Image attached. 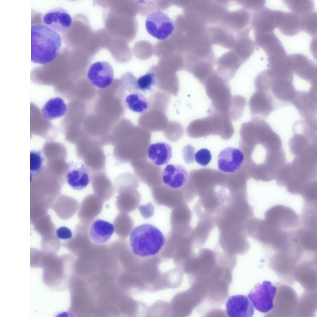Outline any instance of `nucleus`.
Instances as JSON below:
<instances>
[{"label": "nucleus", "mask_w": 317, "mask_h": 317, "mask_svg": "<svg viewBox=\"0 0 317 317\" xmlns=\"http://www.w3.org/2000/svg\"><path fill=\"white\" fill-rule=\"evenodd\" d=\"M152 196L157 205L172 209L184 202L182 189H174L162 184L151 188Z\"/></svg>", "instance_id": "obj_17"}, {"label": "nucleus", "mask_w": 317, "mask_h": 317, "mask_svg": "<svg viewBox=\"0 0 317 317\" xmlns=\"http://www.w3.org/2000/svg\"><path fill=\"white\" fill-rule=\"evenodd\" d=\"M317 13L315 11L300 16L302 31L315 38L317 33Z\"/></svg>", "instance_id": "obj_40"}, {"label": "nucleus", "mask_w": 317, "mask_h": 317, "mask_svg": "<svg viewBox=\"0 0 317 317\" xmlns=\"http://www.w3.org/2000/svg\"><path fill=\"white\" fill-rule=\"evenodd\" d=\"M165 113L161 110L149 108L139 118V126L149 132L164 131L169 122Z\"/></svg>", "instance_id": "obj_23"}, {"label": "nucleus", "mask_w": 317, "mask_h": 317, "mask_svg": "<svg viewBox=\"0 0 317 317\" xmlns=\"http://www.w3.org/2000/svg\"><path fill=\"white\" fill-rule=\"evenodd\" d=\"M65 257L55 253L37 251L33 260V267L43 269L42 279L44 284L51 289L62 291L66 286Z\"/></svg>", "instance_id": "obj_5"}, {"label": "nucleus", "mask_w": 317, "mask_h": 317, "mask_svg": "<svg viewBox=\"0 0 317 317\" xmlns=\"http://www.w3.org/2000/svg\"><path fill=\"white\" fill-rule=\"evenodd\" d=\"M90 182L94 193L103 202L109 200L114 195V186L105 172L91 173Z\"/></svg>", "instance_id": "obj_25"}, {"label": "nucleus", "mask_w": 317, "mask_h": 317, "mask_svg": "<svg viewBox=\"0 0 317 317\" xmlns=\"http://www.w3.org/2000/svg\"><path fill=\"white\" fill-rule=\"evenodd\" d=\"M44 24L58 33H64L71 26L72 18L64 9L57 7L51 9L44 15Z\"/></svg>", "instance_id": "obj_22"}, {"label": "nucleus", "mask_w": 317, "mask_h": 317, "mask_svg": "<svg viewBox=\"0 0 317 317\" xmlns=\"http://www.w3.org/2000/svg\"><path fill=\"white\" fill-rule=\"evenodd\" d=\"M46 164L44 153L41 150L30 151V176L31 181L43 170Z\"/></svg>", "instance_id": "obj_36"}, {"label": "nucleus", "mask_w": 317, "mask_h": 317, "mask_svg": "<svg viewBox=\"0 0 317 317\" xmlns=\"http://www.w3.org/2000/svg\"><path fill=\"white\" fill-rule=\"evenodd\" d=\"M147 157L154 165L160 166L167 164L172 157V149L168 143L159 142L149 145Z\"/></svg>", "instance_id": "obj_30"}, {"label": "nucleus", "mask_w": 317, "mask_h": 317, "mask_svg": "<svg viewBox=\"0 0 317 317\" xmlns=\"http://www.w3.org/2000/svg\"><path fill=\"white\" fill-rule=\"evenodd\" d=\"M194 158L196 162L202 166H206L210 162L212 155L210 151L206 148H202L198 150L195 154Z\"/></svg>", "instance_id": "obj_45"}, {"label": "nucleus", "mask_w": 317, "mask_h": 317, "mask_svg": "<svg viewBox=\"0 0 317 317\" xmlns=\"http://www.w3.org/2000/svg\"><path fill=\"white\" fill-rule=\"evenodd\" d=\"M103 202L94 193L86 196L80 203L77 215L82 223L90 224L102 210Z\"/></svg>", "instance_id": "obj_20"}, {"label": "nucleus", "mask_w": 317, "mask_h": 317, "mask_svg": "<svg viewBox=\"0 0 317 317\" xmlns=\"http://www.w3.org/2000/svg\"><path fill=\"white\" fill-rule=\"evenodd\" d=\"M317 85H311L309 91H296L291 103L304 119H317Z\"/></svg>", "instance_id": "obj_10"}, {"label": "nucleus", "mask_w": 317, "mask_h": 317, "mask_svg": "<svg viewBox=\"0 0 317 317\" xmlns=\"http://www.w3.org/2000/svg\"><path fill=\"white\" fill-rule=\"evenodd\" d=\"M138 208L141 216L145 219H149L154 215V207L150 202L144 204H140Z\"/></svg>", "instance_id": "obj_46"}, {"label": "nucleus", "mask_w": 317, "mask_h": 317, "mask_svg": "<svg viewBox=\"0 0 317 317\" xmlns=\"http://www.w3.org/2000/svg\"><path fill=\"white\" fill-rule=\"evenodd\" d=\"M170 100L168 94L162 91L156 92L149 98V108L159 110L166 112Z\"/></svg>", "instance_id": "obj_41"}, {"label": "nucleus", "mask_w": 317, "mask_h": 317, "mask_svg": "<svg viewBox=\"0 0 317 317\" xmlns=\"http://www.w3.org/2000/svg\"><path fill=\"white\" fill-rule=\"evenodd\" d=\"M114 231L113 225L103 220L97 219L91 223L89 229L90 237L95 243L103 245L110 239Z\"/></svg>", "instance_id": "obj_27"}, {"label": "nucleus", "mask_w": 317, "mask_h": 317, "mask_svg": "<svg viewBox=\"0 0 317 317\" xmlns=\"http://www.w3.org/2000/svg\"><path fill=\"white\" fill-rule=\"evenodd\" d=\"M228 82L218 75L214 70L206 79L203 85L207 96L211 102V109L227 116L232 96Z\"/></svg>", "instance_id": "obj_6"}, {"label": "nucleus", "mask_w": 317, "mask_h": 317, "mask_svg": "<svg viewBox=\"0 0 317 317\" xmlns=\"http://www.w3.org/2000/svg\"><path fill=\"white\" fill-rule=\"evenodd\" d=\"M283 2L291 12L300 16L315 11V3L311 0H288Z\"/></svg>", "instance_id": "obj_38"}, {"label": "nucleus", "mask_w": 317, "mask_h": 317, "mask_svg": "<svg viewBox=\"0 0 317 317\" xmlns=\"http://www.w3.org/2000/svg\"><path fill=\"white\" fill-rule=\"evenodd\" d=\"M137 79L130 72L124 73L121 76L120 84L122 88L125 90L130 92H137Z\"/></svg>", "instance_id": "obj_44"}, {"label": "nucleus", "mask_w": 317, "mask_h": 317, "mask_svg": "<svg viewBox=\"0 0 317 317\" xmlns=\"http://www.w3.org/2000/svg\"><path fill=\"white\" fill-rule=\"evenodd\" d=\"M145 27L148 33L160 40L169 37L174 28L173 21L165 13L161 11L152 12L147 17Z\"/></svg>", "instance_id": "obj_9"}, {"label": "nucleus", "mask_w": 317, "mask_h": 317, "mask_svg": "<svg viewBox=\"0 0 317 317\" xmlns=\"http://www.w3.org/2000/svg\"><path fill=\"white\" fill-rule=\"evenodd\" d=\"M67 112V106L63 100L59 97L52 98L45 103L41 110L43 117L51 120L64 115Z\"/></svg>", "instance_id": "obj_31"}, {"label": "nucleus", "mask_w": 317, "mask_h": 317, "mask_svg": "<svg viewBox=\"0 0 317 317\" xmlns=\"http://www.w3.org/2000/svg\"><path fill=\"white\" fill-rule=\"evenodd\" d=\"M114 231L120 239H126L134 226V221L128 214L120 213L113 221Z\"/></svg>", "instance_id": "obj_34"}, {"label": "nucleus", "mask_w": 317, "mask_h": 317, "mask_svg": "<svg viewBox=\"0 0 317 317\" xmlns=\"http://www.w3.org/2000/svg\"><path fill=\"white\" fill-rule=\"evenodd\" d=\"M64 180L73 189L80 190L85 188L91 181V173L83 163L69 161Z\"/></svg>", "instance_id": "obj_15"}, {"label": "nucleus", "mask_w": 317, "mask_h": 317, "mask_svg": "<svg viewBox=\"0 0 317 317\" xmlns=\"http://www.w3.org/2000/svg\"><path fill=\"white\" fill-rule=\"evenodd\" d=\"M284 12L265 7L253 12L251 23L254 32H273L277 28Z\"/></svg>", "instance_id": "obj_8"}, {"label": "nucleus", "mask_w": 317, "mask_h": 317, "mask_svg": "<svg viewBox=\"0 0 317 317\" xmlns=\"http://www.w3.org/2000/svg\"><path fill=\"white\" fill-rule=\"evenodd\" d=\"M278 104L279 102L270 91H257L251 96L249 102L252 117L264 119L278 107Z\"/></svg>", "instance_id": "obj_12"}, {"label": "nucleus", "mask_w": 317, "mask_h": 317, "mask_svg": "<svg viewBox=\"0 0 317 317\" xmlns=\"http://www.w3.org/2000/svg\"><path fill=\"white\" fill-rule=\"evenodd\" d=\"M161 176L164 185L173 189H179L186 183L188 173L183 165L168 164L162 171Z\"/></svg>", "instance_id": "obj_24"}, {"label": "nucleus", "mask_w": 317, "mask_h": 317, "mask_svg": "<svg viewBox=\"0 0 317 317\" xmlns=\"http://www.w3.org/2000/svg\"><path fill=\"white\" fill-rule=\"evenodd\" d=\"M293 82L286 78L274 79L269 91L281 104L284 105L291 103L296 91Z\"/></svg>", "instance_id": "obj_26"}, {"label": "nucleus", "mask_w": 317, "mask_h": 317, "mask_svg": "<svg viewBox=\"0 0 317 317\" xmlns=\"http://www.w3.org/2000/svg\"><path fill=\"white\" fill-rule=\"evenodd\" d=\"M276 290V287L271 282L265 280L255 285L248 294V297L257 310L266 313L274 307L273 300Z\"/></svg>", "instance_id": "obj_7"}, {"label": "nucleus", "mask_w": 317, "mask_h": 317, "mask_svg": "<svg viewBox=\"0 0 317 317\" xmlns=\"http://www.w3.org/2000/svg\"><path fill=\"white\" fill-rule=\"evenodd\" d=\"M56 235L58 238L64 240H69L73 237L71 230L65 226L60 227L56 231Z\"/></svg>", "instance_id": "obj_49"}, {"label": "nucleus", "mask_w": 317, "mask_h": 317, "mask_svg": "<svg viewBox=\"0 0 317 317\" xmlns=\"http://www.w3.org/2000/svg\"><path fill=\"white\" fill-rule=\"evenodd\" d=\"M58 33L45 24L31 27V61L45 65L53 61L59 54L62 45Z\"/></svg>", "instance_id": "obj_3"}, {"label": "nucleus", "mask_w": 317, "mask_h": 317, "mask_svg": "<svg viewBox=\"0 0 317 317\" xmlns=\"http://www.w3.org/2000/svg\"><path fill=\"white\" fill-rule=\"evenodd\" d=\"M151 137L150 132L139 126L132 125L113 145L114 157L121 163L147 159Z\"/></svg>", "instance_id": "obj_2"}, {"label": "nucleus", "mask_w": 317, "mask_h": 317, "mask_svg": "<svg viewBox=\"0 0 317 317\" xmlns=\"http://www.w3.org/2000/svg\"><path fill=\"white\" fill-rule=\"evenodd\" d=\"M91 173L105 172L106 158L102 146L95 144L84 155L82 160Z\"/></svg>", "instance_id": "obj_29"}, {"label": "nucleus", "mask_w": 317, "mask_h": 317, "mask_svg": "<svg viewBox=\"0 0 317 317\" xmlns=\"http://www.w3.org/2000/svg\"><path fill=\"white\" fill-rule=\"evenodd\" d=\"M181 125L174 121L169 122L164 131L165 137L169 140L174 141L178 140L183 133Z\"/></svg>", "instance_id": "obj_42"}, {"label": "nucleus", "mask_w": 317, "mask_h": 317, "mask_svg": "<svg viewBox=\"0 0 317 317\" xmlns=\"http://www.w3.org/2000/svg\"><path fill=\"white\" fill-rule=\"evenodd\" d=\"M87 76L93 85L99 89H105L110 86L114 80L113 70L108 62L98 61L91 65Z\"/></svg>", "instance_id": "obj_16"}, {"label": "nucleus", "mask_w": 317, "mask_h": 317, "mask_svg": "<svg viewBox=\"0 0 317 317\" xmlns=\"http://www.w3.org/2000/svg\"><path fill=\"white\" fill-rule=\"evenodd\" d=\"M153 72L156 77V85L158 89L169 94L177 95L179 90V82L177 75Z\"/></svg>", "instance_id": "obj_33"}, {"label": "nucleus", "mask_w": 317, "mask_h": 317, "mask_svg": "<svg viewBox=\"0 0 317 317\" xmlns=\"http://www.w3.org/2000/svg\"><path fill=\"white\" fill-rule=\"evenodd\" d=\"M125 104L130 110L143 114L149 108V100L142 93L136 92L127 96L125 100Z\"/></svg>", "instance_id": "obj_35"}, {"label": "nucleus", "mask_w": 317, "mask_h": 317, "mask_svg": "<svg viewBox=\"0 0 317 317\" xmlns=\"http://www.w3.org/2000/svg\"><path fill=\"white\" fill-rule=\"evenodd\" d=\"M227 316L230 317H251L254 313L253 305L248 297L236 295L228 298L226 304Z\"/></svg>", "instance_id": "obj_21"}, {"label": "nucleus", "mask_w": 317, "mask_h": 317, "mask_svg": "<svg viewBox=\"0 0 317 317\" xmlns=\"http://www.w3.org/2000/svg\"><path fill=\"white\" fill-rule=\"evenodd\" d=\"M195 149L190 145L185 146L182 150V155L185 162L190 164L194 162Z\"/></svg>", "instance_id": "obj_48"}, {"label": "nucleus", "mask_w": 317, "mask_h": 317, "mask_svg": "<svg viewBox=\"0 0 317 317\" xmlns=\"http://www.w3.org/2000/svg\"><path fill=\"white\" fill-rule=\"evenodd\" d=\"M265 219L271 221L283 228L293 230L300 224V218L291 208L282 205L272 207L265 214Z\"/></svg>", "instance_id": "obj_14"}, {"label": "nucleus", "mask_w": 317, "mask_h": 317, "mask_svg": "<svg viewBox=\"0 0 317 317\" xmlns=\"http://www.w3.org/2000/svg\"><path fill=\"white\" fill-rule=\"evenodd\" d=\"M265 0H250L245 1L243 5L246 9L255 12L264 7Z\"/></svg>", "instance_id": "obj_47"}, {"label": "nucleus", "mask_w": 317, "mask_h": 317, "mask_svg": "<svg viewBox=\"0 0 317 317\" xmlns=\"http://www.w3.org/2000/svg\"><path fill=\"white\" fill-rule=\"evenodd\" d=\"M247 103L244 97L240 95L232 96V101L228 113V116L231 120H236L242 116Z\"/></svg>", "instance_id": "obj_39"}, {"label": "nucleus", "mask_w": 317, "mask_h": 317, "mask_svg": "<svg viewBox=\"0 0 317 317\" xmlns=\"http://www.w3.org/2000/svg\"><path fill=\"white\" fill-rule=\"evenodd\" d=\"M133 174L129 173L121 174L116 178L114 183L115 190L118 193L130 189H136L139 185V180Z\"/></svg>", "instance_id": "obj_37"}, {"label": "nucleus", "mask_w": 317, "mask_h": 317, "mask_svg": "<svg viewBox=\"0 0 317 317\" xmlns=\"http://www.w3.org/2000/svg\"><path fill=\"white\" fill-rule=\"evenodd\" d=\"M256 137L258 149L257 180L267 182L276 179L286 164L285 153L280 136L265 120L257 117L242 124Z\"/></svg>", "instance_id": "obj_1"}, {"label": "nucleus", "mask_w": 317, "mask_h": 317, "mask_svg": "<svg viewBox=\"0 0 317 317\" xmlns=\"http://www.w3.org/2000/svg\"><path fill=\"white\" fill-rule=\"evenodd\" d=\"M129 237V243L132 253L141 258L157 255L162 250L165 241V237L161 231L148 223L134 228Z\"/></svg>", "instance_id": "obj_4"}, {"label": "nucleus", "mask_w": 317, "mask_h": 317, "mask_svg": "<svg viewBox=\"0 0 317 317\" xmlns=\"http://www.w3.org/2000/svg\"><path fill=\"white\" fill-rule=\"evenodd\" d=\"M156 80L155 73L149 71L137 79V87L139 90L145 91L150 90L152 86L156 85Z\"/></svg>", "instance_id": "obj_43"}, {"label": "nucleus", "mask_w": 317, "mask_h": 317, "mask_svg": "<svg viewBox=\"0 0 317 317\" xmlns=\"http://www.w3.org/2000/svg\"><path fill=\"white\" fill-rule=\"evenodd\" d=\"M130 164L139 180L151 189L162 184L161 169L147 159L133 161Z\"/></svg>", "instance_id": "obj_13"}, {"label": "nucleus", "mask_w": 317, "mask_h": 317, "mask_svg": "<svg viewBox=\"0 0 317 317\" xmlns=\"http://www.w3.org/2000/svg\"><path fill=\"white\" fill-rule=\"evenodd\" d=\"M171 209L170 217L171 229L183 236L189 235L193 229L190 225L192 215L187 203L183 202Z\"/></svg>", "instance_id": "obj_18"}, {"label": "nucleus", "mask_w": 317, "mask_h": 317, "mask_svg": "<svg viewBox=\"0 0 317 317\" xmlns=\"http://www.w3.org/2000/svg\"><path fill=\"white\" fill-rule=\"evenodd\" d=\"M244 160V154L240 149L226 147L221 150L218 155V168L224 172L235 173L241 168Z\"/></svg>", "instance_id": "obj_19"}, {"label": "nucleus", "mask_w": 317, "mask_h": 317, "mask_svg": "<svg viewBox=\"0 0 317 317\" xmlns=\"http://www.w3.org/2000/svg\"><path fill=\"white\" fill-rule=\"evenodd\" d=\"M288 59L294 74L311 85H317V67L314 61L298 53L288 55Z\"/></svg>", "instance_id": "obj_11"}, {"label": "nucleus", "mask_w": 317, "mask_h": 317, "mask_svg": "<svg viewBox=\"0 0 317 317\" xmlns=\"http://www.w3.org/2000/svg\"><path fill=\"white\" fill-rule=\"evenodd\" d=\"M277 28L286 36L296 35L302 31L300 16L292 12H284Z\"/></svg>", "instance_id": "obj_32"}, {"label": "nucleus", "mask_w": 317, "mask_h": 317, "mask_svg": "<svg viewBox=\"0 0 317 317\" xmlns=\"http://www.w3.org/2000/svg\"><path fill=\"white\" fill-rule=\"evenodd\" d=\"M141 195L136 189L125 190L117 197L116 206L120 213L129 214L138 208Z\"/></svg>", "instance_id": "obj_28"}]
</instances>
